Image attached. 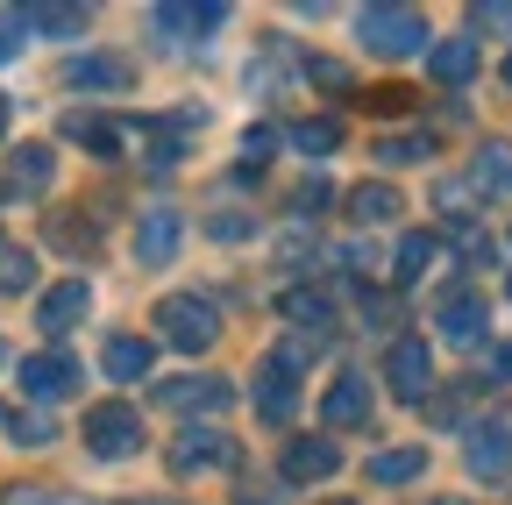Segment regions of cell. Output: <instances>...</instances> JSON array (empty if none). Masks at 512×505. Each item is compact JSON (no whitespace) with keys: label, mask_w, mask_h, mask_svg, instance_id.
Instances as JSON below:
<instances>
[{"label":"cell","mask_w":512,"mask_h":505,"mask_svg":"<svg viewBox=\"0 0 512 505\" xmlns=\"http://www.w3.org/2000/svg\"><path fill=\"white\" fill-rule=\"evenodd\" d=\"M157 335L178 356H207L221 342V306L200 299V292H171V299H157Z\"/></svg>","instance_id":"cell-1"},{"label":"cell","mask_w":512,"mask_h":505,"mask_svg":"<svg viewBox=\"0 0 512 505\" xmlns=\"http://www.w3.org/2000/svg\"><path fill=\"white\" fill-rule=\"evenodd\" d=\"M356 43L370 50V57H420L427 50V15L420 8H363L356 15Z\"/></svg>","instance_id":"cell-2"},{"label":"cell","mask_w":512,"mask_h":505,"mask_svg":"<svg viewBox=\"0 0 512 505\" xmlns=\"http://www.w3.org/2000/svg\"><path fill=\"white\" fill-rule=\"evenodd\" d=\"M86 449L100 463H128V456H143V413L128 406V399H100L86 413Z\"/></svg>","instance_id":"cell-3"},{"label":"cell","mask_w":512,"mask_h":505,"mask_svg":"<svg viewBox=\"0 0 512 505\" xmlns=\"http://www.w3.org/2000/svg\"><path fill=\"white\" fill-rule=\"evenodd\" d=\"M463 463H470V477H484V484L512 477V413H484V420L463 427Z\"/></svg>","instance_id":"cell-4"},{"label":"cell","mask_w":512,"mask_h":505,"mask_svg":"<svg viewBox=\"0 0 512 505\" xmlns=\"http://www.w3.org/2000/svg\"><path fill=\"white\" fill-rule=\"evenodd\" d=\"M235 463H242V449H235L221 427H185L171 441V470L178 477H207V470H235Z\"/></svg>","instance_id":"cell-5"},{"label":"cell","mask_w":512,"mask_h":505,"mask_svg":"<svg viewBox=\"0 0 512 505\" xmlns=\"http://www.w3.org/2000/svg\"><path fill=\"white\" fill-rule=\"evenodd\" d=\"M384 385H392V399H406V406H420V399L434 392V356H427V342H413V335H399L392 349H384Z\"/></svg>","instance_id":"cell-6"},{"label":"cell","mask_w":512,"mask_h":505,"mask_svg":"<svg viewBox=\"0 0 512 505\" xmlns=\"http://www.w3.org/2000/svg\"><path fill=\"white\" fill-rule=\"evenodd\" d=\"M64 86L72 93H128L136 86V65L114 50H79V57H64Z\"/></svg>","instance_id":"cell-7"},{"label":"cell","mask_w":512,"mask_h":505,"mask_svg":"<svg viewBox=\"0 0 512 505\" xmlns=\"http://www.w3.org/2000/svg\"><path fill=\"white\" fill-rule=\"evenodd\" d=\"M434 328H441V342H456V349H484V335H491V306H484L477 292H448V299L434 306Z\"/></svg>","instance_id":"cell-8"},{"label":"cell","mask_w":512,"mask_h":505,"mask_svg":"<svg viewBox=\"0 0 512 505\" xmlns=\"http://www.w3.org/2000/svg\"><path fill=\"white\" fill-rule=\"evenodd\" d=\"M342 470V449L328 434H292L285 441V456H278V477L285 484H320V477H335Z\"/></svg>","instance_id":"cell-9"},{"label":"cell","mask_w":512,"mask_h":505,"mask_svg":"<svg viewBox=\"0 0 512 505\" xmlns=\"http://www.w3.org/2000/svg\"><path fill=\"white\" fill-rule=\"evenodd\" d=\"M22 392H29L36 406H50V399H72V392H79V363L64 356V349L29 356V363H22Z\"/></svg>","instance_id":"cell-10"},{"label":"cell","mask_w":512,"mask_h":505,"mask_svg":"<svg viewBox=\"0 0 512 505\" xmlns=\"http://www.w3.org/2000/svg\"><path fill=\"white\" fill-rule=\"evenodd\" d=\"M228 399H235L228 377H164V385H157L164 413H221Z\"/></svg>","instance_id":"cell-11"},{"label":"cell","mask_w":512,"mask_h":505,"mask_svg":"<svg viewBox=\"0 0 512 505\" xmlns=\"http://www.w3.org/2000/svg\"><path fill=\"white\" fill-rule=\"evenodd\" d=\"M50 171H57V150H50V143H22V150H8V178H0V200H36L43 185H50Z\"/></svg>","instance_id":"cell-12"},{"label":"cell","mask_w":512,"mask_h":505,"mask_svg":"<svg viewBox=\"0 0 512 505\" xmlns=\"http://www.w3.org/2000/svg\"><path fill=\"white\" fill-rule=\"evenodd\" d=\"M86 306H93V292H86L79 278H64V285H50V292L36 299V328L57 342V335H72V328L86 321Z\"/></svg>","instance_id":"cell-13"},{"label":"cell","mask_w":512,"mask_h":505,"mask_svg":"<svg viewBox=\"0 0 512 505\" xmlns=\"http://www.w3.org/2000/svg\"><path fill=\"white\" fill-rule=\"evenodd\" d=\"M249 399H256V413H264L271 427H285L292 413H299V377L292 370H278L271 356L256 363V385H249Z\"/></svg>","instance_id":"cell-14"},{"label":"cell","mask_w":512,"mask_h":505,"mask_svg":"<svg viewBox=\"0 0 512 505\" xmlns=\"http://www.w3.org/2000/svg\"><path fill=\"white\" fill-rule=\"evenodd\" d=\"M178 242H185V221H178V207H150V214L136 221V257H143L150 271L178 257Z\"/></svg>","instance_id":"cell-15"},{"label":"cell","mask_w":512,"mask_h":505,"mask_svg":"<svg viewBox=\"0 0 512 505\" xmlns=\"http://www.w3.org/2000/svg\"><path fill=\"white\" fill-rule=\"evenodd\" d=\"M278 313H285L292 328H306V342H328V328H335V299L313 292V285H292V292L278 299Z\"/></svg>","instance_id":"cell-16"},{"label":"cell","mask_w":512,"mask_h":505,"mask_svg":"<svg viewBox=\"0 0 512 505\" xmlns=\"http://www.w3.org/2000/svg\"><path fill=\"white\" fill-rule=\"evenodd\" d=\"M320 413H328V427H363L370 420V377L363 370H342L328 399H320Z\"/></svg>","instance_id":"cell-17"},{"label":"cell","mask_w":512,"mask_h":505,"mask_svg":"<svg viewBox=\"0 0 512 505\" xmlns=\"http://www.w3.org/2000/svg\"><path fill=\"white\" fill-rule=\"evenodd\" d=\"M150 363H157V342H143V335H107V349H100V370L114 377V385L150 377Z\"/></svg>","instance_id":"cell-18"},{"label":"cell","mask_w":512,"mask_h":505,"mask_svg":"<svg viewBox=\"0 0 512 505\" xmlns=\"http://www.w3.org/2000/svg\"><path fill=\"white\" fill-rule=\"evenodd\" d=\"M221 0H164L157 8V29L164 36H207V29H221Z\"/></svg>","instance_id":"cell-19"},{"label":"cell","mask_w":512,"mask_h":505,"mask_svg":"<svg viewBox=\"0 0 512 505\" xmlns=\"http://www.w3.org/2000/svg\"><path fill=\"white\" fill-rule=\"evenodd\" d=\"M427 72H434L441 86H470V79H477V43H470V36L434 43V50H427Z\"/></svg>","instance_id":"cell-20"},{"label":"cell","mask_w":512,"mask_h":505,"mask_svg":"<svg viewBox=\"0 0 512 505\" xmlns=\"http://www.w3.org/2000/svg\"><path fill=\"white\" fill-rule=\"evenodd\" d=\"M399 214H406V200L392 193V185H356V193H349V221H363V228H384Z\"/></svg>","instance_id":"cell-21"},{"label":"cell","mask_w":512,"mask_h":505,"mask_svg":"<svg viewBox=\"0 0 512 505\" xmlns=\"http://www.w3.org/2000/svg\"><path fill=\"white\" fill-rule=\"evenodd\" d=\"M292 150H299V157H335V150H342V121H335V114L292 121Z\"/></svg>","instance_id":"cell-22"},{"label":"cell","mask_w":512,"mask_h":505,"mask_svg":"<svg viewBox=\"0 0 512 505\" xmlns=\"http://www.w3.org/2000/svg\"><path fill=\"white\" fill-rule=\"evenodd\" d=\"M470 185H477V193H491V200H512V143H484Z\"/></svg>","instance_id":"cell-23"},{"label":"cell","mask_w":512,"mask_h":505,"mask_svg":"<svg viewBox=\"0 0 512 505\" xmlns=\"http://www.w3.org/2000/svg\"><path fill=\"white\" fill-rule=\"evenodd\" d=\"M64 136L86 143L93 157H121V121H107V114H72V121H64Z\"/></svg>","instance_id":"cell-24"},{"label":"cell","mask_w":512,"mask_h":505,"mask_svg":"<svg viewBox=\"0 0 512 505\" xmlns=\"http://www.w3.org/2000/svg\"><path fill=\"white\" fill-rule=\"evenodd\" d=\"M22 29H36V36H79V29H86V8H57V0H36V8L22 15Z\"/></svg>","instance_id":"cell-25"},{"label":"cell","mask_w":512,"mask_h":505,"mask_svg":"<svg viewBox=\"0 0 512 505\" xmlns=\"http://www.w3.org/2000/svg\"><path fill=\"white\" fill-rule=\"evenodd\" d=\"M427 470V449H384L370 456V484H413Z\"/></svg>","instance_id":"cell-26"},{"label":"cell","mask_w":512,"mask_h":505,"mask_svg":"<svg viewBox=\"0 0 512 505\" xmlns=\"http://www.w3.org/2000/svg\"><path fill=\"white\" fill-rule=\"evenodd\" d=\"M427 264H434V235H427V228H413V235L399 242V264H392V278H399V285H420V271H427Z\"/></svg>","instance_id":"cell-27"},{"label":"cell","mask_w":512,"mask_h":505,"mask_svg":"<svg viewBox=\"0 0 512 505\" xmlns=\"http://www.w3.org/2000/svg\"><path fill=\"white\" fill-rule=\"evenodd\" d=\"M29 285H36V257L0 242V299H15V292H29Z\"/></svg>","instance_id":"cell-28"},{"label":"cell","mask_w":512,"mask_h":505,"mask_svg":"<svg viewBox=\"0 0 512 505\" xmlns=\"http://www.w3.org/2000/svg\"><path fill=\"white\" fill-rule=\"evenodd\" d=\"M427 157H434V136H420V129H413V136H384V143H377V164H384V171H392V164H427Z\"/></svg>","instance_id":"cell-29"},{"label":"cell","mask_w":512,"mask_h":505,"mask_svg":"<svg viewBox=\"0 0 512 505\" xmlns=\"http://www.w3.org/2000/svg\"><path fill=\"white\" fill-rule=\"evenodd\" d=\"M8 434L22 441V449H50V441H57V420L36 406V413H15V420H8Z\"/></svg>","instance_id":"cell-30"},{"label":"cell","mask_w":512,"mask_h":505,"mask_svg":"<svg viewBox=\"0 0 512 505\" xmlns=\"http://www.w3.org/2000/svg\"><path fill=\"white\" fill-rule=\"evenodd\" d=\"M463 413H470V385H448V392L434 399V420H441V427H463Z\"/></svg>","instance_id":"cell-31"},{"label":"cell","mask_w":512,"mask_h":505,"mask_svg":"<svg viewBox=\"0 0 512 505\" xmlns=\"http://www.w3.org/2000/svg\"><path fill=\"white\" fill-rule=\"evenodd\" d=\"M306 79H320V86H335V93L349 86V72L335 65V57H306Z\"/></svg>","instance_id":"cell-32"},{"label":"cell","mask_w":512,"mask_h":505,"mask_svg":"<svg viewBox=\"0 0 512 505\" xmlns=\"http://www.w3.org/2000/svg\"><path fill=\"white\" fill-rule=\"evenodd\" d=\"M15 50H22V22H15V15H0V72L15 65Z\"/></svg>","instance_id":"cell-33"},{"label":"cell","mask_w":512,"mask_h":505,"mask_svg":"<svg viewBox=\"0 0 512 505\" xmlns=\"http://www.w3.org/2000/svg\"><path fill=\"white\" fill-rule=\"evenodd\" d=\"M8 505H86V498H64V491H36V484H22Z\"/></svg>","instance_id":"cell-34"},{"label":"cell","mask_w":512,"mask_h":505,"mask_svg":"<svg viewBox=\"0 0 512 505\" xmlns=\"http://www.w3.org/2000/svg\"><path fill=\"white\" fill-rule=\"evenodd\" d=\"M477 22H484V29H505V36H512V0H484V8H477Z\"/></svg>","instance_id":"cell-35"},{"label":"cell","mask_w":512,"mask_h":505,"mask_svg":"<svg viewBox=\"0 0 512 505\" xmlns=\"http://www.w3.org/2000/svg\"><path fill=\"white\" fill-rule=\"evenodd\" d=\"M214 235H221V242H242V235H249V214H221Z\"/></svg>","instance_id":"cell-36"},{"label":"cell","mask_w":512,"mask_h":505,"mask_svg":"<svg viewBox=\"0 0 512 505\" xmlns=\"http://www.w3.org/2000/svg\"><path fill=\"white\" fill-rule=\"evenodd\" d=\"M299 207H328V178H306L299 185Z\"/></svg>","instance_id":"cell-37"},{"label":"cell","mask_w":512,"mask_h":505,"mask_svg":"<svg viewBox=\"0 0 512 505\" xmlns=\"http://www.w3.org/2000/svg\"><path fill=\"white\" fill-rule=\"evenodd\" d=\"M0 136H8V107H0Z\"/></svg>","instance_id":"cell-38"},{"label":"cell","mask_w":512,"mask_h":505,"mask_svg":"<svg viewBox=\"0 0 512 505\" xmlns=\"http://www.w3.org/2000/svg\"><path fill=\"white\" fill-rule=\"evenodd\" d=\"M505 86H512V57H505Z\"/></svg>","instance_id":"cell-39"},{"label":"cell","mask_w":512,"mask_h":505,"mask_svg":"<svg viewBox=\"0 0 512 505\" xmlns=\"http://www.w3.org/2000/svg\"><path fill=\"white\" fill-rule=\"evenodd\" d=\"M0 363H8V342H0Z\"/></svg>","instance_id":"cell-40"},{"label":"cell","mask_w":512,"mask_h":505,"mask_svg":"<svg viewBox=\"0 0 512 505\" xmlns=\"http://www.w3.org/2000/svg\"><path fill=\"white\" fill-rule=\"evenodd\" d=\"M0 427H8V406H0Z\"/></svg>","instance_id":"cell-41"},{"label":"cell","mask_w":512,"mask_h":505,"mask_svg":"<svg viewBox=\"0 0 512 505\" xmlns=\"http://www.w3.org/2000/svg\"><path fill=\"white\" fill-rule=\"evenodd\" d=\"M441 505H456V498H441Z\"/></svg>","instance_id":"cell-42"}]
</instances>
